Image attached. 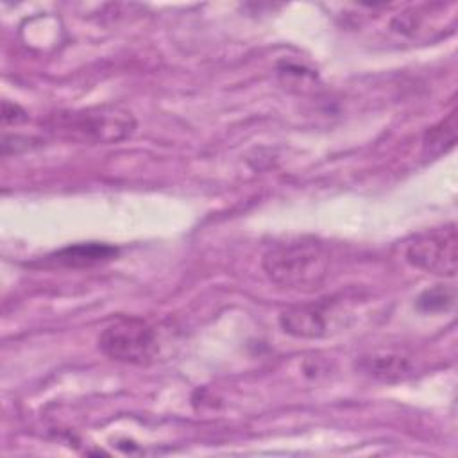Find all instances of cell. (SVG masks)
Here are the masks:
<instances>
[{
  "label": "cell",
  "mask_w": 458,
  "mask_h": 458,
  "mask_svg": "<svg viewBox=\"0 0 458 458\" xmlns=\"http://www.w3.org/2000/svg\"><path fill=\"white\" fill-rule=\"evenodd\" d=\"M404 259L428 274L453 277L458 263L456 224H445L417 234L404 250Z\"/></svg>",
  "instance_id": "cell-4"
},
{
  "label": "cell",
  "mask_w": 458,
  "mask_h": 458,
  "mask_svg": "<svg viewBox=\"0 0 458 458\" xmlns=\"http://www.w3.org/2000/svg\"><path fill=\"white\" fill-rule=\"evenodd\" d=\"M98 349L111 360L129 365H148L159 354L156 327L141 318H118L98 335Z\"/></svg>",
  "instance_id": "cell-3"
},
{
  "label": "cell",
  "mask_w": 458,
  "mask_h": 458,
  "mask_svg": "<svg viewBox=\"0 0 458 458\" xmlns=\"http://www.w3.org/2000/svg\"><path fill=\"white\" fill-rule=\"evenodd\" d=\"M456 143V111H451L444 120L426 131L422 147L428 156H440Z\"/></svg>",
  "instance_id": "cell-8"
},
{
  "label": "cell",
  "mask_w": 458,
  "mask_h": 458,
  "mask_svg": "<svg viewBox=\"0 0 458 458\" xmlns=\"http://www.w3.org/2000/svg\"><path fill=\"white\" fill-rule=\"evenodd\" d=\"M116 254H118V249L109 243L88 242V243L68 245L48 258L57 265H63L68 268H86V267L111 261Z\"/></svg>",
  "instance_id": "cell-7"
},
{
  "label": "cell",
  "mask_w": 458,
  "mask_h": 458,
  "mask_svg": "<svg viewBox=\"0 0 458 458\" xmlns=\"http://www.w3.org/2000/svg\"><path fill=\"white\" fill-rule=\"evenodd\" d=\"M454 304V288L437 284L433 288L424 290L417 297V308L422 313H440L451 310Z\"/></svg>",
  "instance_id": "cell-9"
},
{
  "label": "cell",
  "mask_w": 458,
  "mask_h": 458,
  "mask_svg": "<svg viewBox=\"0 0 458 458\" xmlns=\"http://www.w3.org/2000/svg\"><path fill=\"white\" fill-rule=\"evenodd\" d=\"M2 118H4V123H20V122H25L27 120V113L16 106V104H11V102H4V111H2Z\"/></svg>",
  "instance_id": "cell-10"
},
{
  "label": "cell",
  "mask_w": 458,
  "mask_h": 458,
  "mask_svg": "<svg viewBox=\"0 0 458 458\" xmlns=\"http://www.w3.org/2000/svg\"><path fill=\"white\" fill-rule=\"evenodd\" d=\"M134 127V116L116 106L57 113L50 122V129L64 138L102 145L125 140L132 134Z\"/></svg>",
  "instance_id": "cell-2"
},
{
  "label": "cell",
  "mask_w": 458,
  "mask_h": 458,
  "mask_svg": "<svg viewBox=\"0 0 458 458\" xmlns=\"http://www.w3.org/2000/svg\"><path fill=\"white\" fill-rule=\"evenodd\" d=\"M358 367L363 374L385 383L401 381L413 372V365L410 358L397 352H388V351L363 356L358 361Z\"/></svg>",
  "instance_id": "cell-6"
},
{
  "label": "cell",
  "mask_w": 458,
  "mask_h": 458,
  "mask_svg": "<svg viewBox=\"0 0 458 458\" xmlns=\"http://www.w3.org/2000/svg\"><path fill=\"white\" fill-rule=\"evenodd\" d=\"M335 306L329 302L295 306L279 315L284 333L295 338H322L331 333L335 320Z\"/></svg>",
  "instance_id": "cell-5"
},
{
  "label": "cell",
  "mask_w": 458,
  "mask_h": 458,
  "mask_svg": "<svg viewBox=\"0 0 458 458\" xmlns=\"http://www.w3.org/2000/svg\"><path fill=\"white\" fill-rule=\"evenodd\" d=\"M329 263L331 256L320 242L313 238H301L277 243L267 250L261 267L268 279L277 286L313 292L327 279Z\"/></svg>",
  "instance_id": "cell-1"
}]
</instances>
